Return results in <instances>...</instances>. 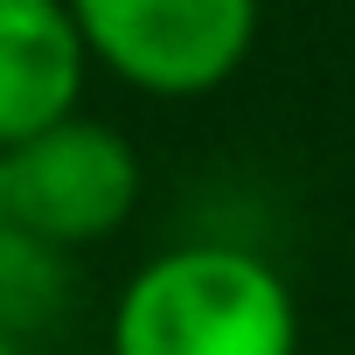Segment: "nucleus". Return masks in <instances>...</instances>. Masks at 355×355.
Segmentation results:
<instances>
[{
  "mask_svg": "<svg viewBox=\"0 0 355 355\" xmlns=\"http://www.w3.org/2000/svg\"><path fill=\"white\" fill-rule=\"evenodd\" d=\"M112 355H300V300L265 251L167 244L119 286Z\"/></svg>",
  "mask_w": 355,
  "mask_h": 355,
  "instance_id": "1",
  "label": "nucleus"
},
{
  "mask_svg": "<svg viewBox=\"0 0 355 355\" xmlns=\"http://www.w3.org/2000/svg\"><path fill=\"white\" fill-rule=\"evenodd\" d=\"M70 15L91 63L146 98H209L258 42V0H70Z\"/></svg>",
  "mask_w": 355,
  "mask_h": 355,
  "instance_id": "2",
  "label": "nucleus"
},
{
  "mask_svg": "<svg viewBox=\"0 0 355 355\" xmlns=\"http://www.w3.org/2000/svg\"><path fill=\"white\" fill-rule=\"evenodd\" d=\"M0 189H8V223H21L63 251H84L132 223L146 167L119 125L70 112L0 153Z\"/></svg>",
  "mask_w": 355,
  "mask_h": 355,
  "instance_id": "3",
  "label": "nucleus"
},
{
  "mask_svg": "<svg viewBox=\"0 0 355 355\" xmlns=\"http://www.w3.org/2000/svg\"><path fill=\"white\" fill-rule=\"evenodd\" d=\"M91 49L70 0H0V153L84 105Z\"/></svg>",
  "mask_w": 355,
  "mask_h": 355,
  "instance_id": "4",
  "label": "nucleus"
},
{
  "mask_svg": "<svg viewBox=\"0 0 355 355\" xmlns=\"http://www.w3.org/2000/svg\"><path fill=\"white\" fill-rule=\"evenodd\" d=\"M63 306H70V251L21 223H0V327L28 341L56 327Z\"/></svg>",
  "mask_w": 355,
  "mask_h": 355,
  "instance_id": "5",
  "label": "nucleus"
},
{
  "mask_svg": "<svg viewBox=\"0 0 355 355\" xmlns=\"http://www.w3.org/2000/svg\"><path fill=\"white\" fill-rule=\"evenodd\" d=\"M0 355H28V348H21V341H15L8 327H0Z\"/></svg>",
  "mask_w": 355,
  "mask_h": 355,
  "instance_id": "6",
  "label": "nucleus"
},
{
  "mask_svg": "<svg viewBox=\"0 0 355 355\" xmlns=\"http://www.w3.org/2000/svg\"><path fill=\"white\" fill-rule=\"evenodd\" d=\"M0 223H8V189H0Z\"/></svg>",
  "mask_w": 355,
  "mask_h": 355,
  "instance_id": "7",
  "label": "nucleus"
}]
</instances>
